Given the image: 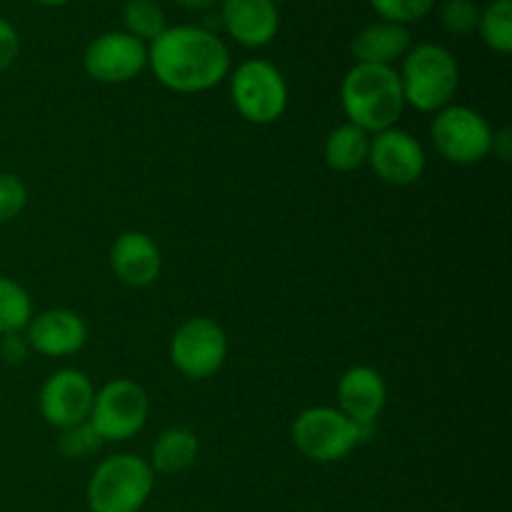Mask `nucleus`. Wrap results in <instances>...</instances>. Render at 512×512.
<instances>
[{
  "label": "nucleus",
  "instance_id": "nucleus-7",
  "mask_svg": "<svg viewBox=\"0 0 512 512\" xmlns=\"http://www.w3.org/2000/svg\"><path fill=\"white\" fill-rule=\"evenodd\" d=\"M148 413V393L133 380L120 378L95 393L88 423L98 430L103 443H123L143 430Z\"/></svg>",
  "mask_w": 512,
  "mask_h": 512
},
{
  "label": "nucleus",
  "instance_id": "nucleus-27",
  "mask_svg": "<svg viewBox=\"0 0 512 512\" xmlns=\"http://www.w3.org/2000/svg\"><path fill=\"white\" fill-rule=\"evenodd\" d=\"M20 53V35L10 20L0 15V70H8Z\"/></svg>",
  "mask_w": 512,
  "mask_h": 512
},
{
  "label": "nucleus",
  "instance_id": "nucleus-5",
  "mask_svg": "<svg viewBox=\"0 0 512 512\" xmlns=\"http://www.w3.org/2000/svg\"><path fill=\"white\" fill-rule=\"evenodd\" d=\"M230 98L248 123L268 125L275 123L288 108V83L268 60H245L233 70Z\"/></svg>",
  "mask_w": 512,
  "mask_h": 512
},
{
  "label": "nucleus",
  "instance_id": "nucleus-1",
  "mask_svg": "<svg viewBox=\"0 0 512 512\" xmlns=\"http://www.w3.org/2000/svg\"><path fill=\"white\" fill-rule=\"evenodd\" d=\"M148 65L168 90L203 93L228 78L230 50L210 28L173 25L150 43Z\"/></svg>",
  "mask_w": 512,
  "mask_h": 512
},
{
  "label": "nucleus",
  "instance_id": "nucleus-31",
  "mask_svg": "<svg viewBox=\"0 0 512 512\" xmlns=\"http://www.w3.org/2000/svg\"><path fill=\"white\" fill-rule=\"evenodd\" d=\"M35 3H40V5H48V8H60V5L70 3V0H35Z\"/></svg>",
  "mask_w": 512,
  "mask_h": 512
},
{
  "label": "nucleus",
  "instance_id": "nucleus-28",
  "mask_svg": "<svg viewBox=\"0 0 512 512\" xmlns=\"http://www.w3.org/2000/svg\"><path fill=\"white\" fill-rule=\"evenodd\" d=\"M28 340L20 338L18 333L3 335V343H0V355L5 358V363L20 365L25 358H28Z\"/></svg>",
  "mask_w": 512,
  "mask_h": 512
},
{
  "label": "nucleus",
  "instance_id": "nucleus-8",
  "mask_svg": "<svg viewBox=\"0 0 512 512\" xmlns=\"http://www.w3.org/2000/svg\"><path fill=\"white\" fill-rule=\"evenodd\" d=\"M293 443L313 463L343 460L358 443V425L345 418L340 410L308 408L295 418Z\"/></svg>",
  "mask_w": 512,
  "mask_h": 512
},
{
  "label": "nucleus",
  "instance_id": "nucleus-2",
  "mask_svg": "<svg viewBox=\"0 0 512 512\" xmlns=\"http://www.w3.org/2000/svg\"><path fill=\"white\" fill-rule=\"evenodd\" d=\"M340 103L348 123L365 133L395 128L405 110L398 70L393 65L355 63L340 85Z\"/></svg>",
  "mask_w": 512,
  "mask_h": 512
},
{
  "label": "nucleus",
  "instance_id": "nucleus-19",
  "mask_svg": "<svg viewBox=\"0 0 512 512\" xmlns=\"http://www.w3.org/2000/svg\"><path fill=\"white\" fill-rule=\"evenodd\" d=\"M368 150L370 133L353 123H343L328 135L323 155L328 168L338 170V173H353L368 163Z\"/></svg>",
  "mask_w": 512,
  "mask_h": 512
},
{
  "label": "nucleus",
  "instance_id": "nucleus-23",
  "mask_svg": "<svg viewBox=\"0 0 512 512\" xmlns=\"http://www.w3.org/2000/svg\"><path fill=\"white\" fill-rule=\"evenodd\" d=\"M480 8L475 0H445L440 8V23L453 35H470L478 30Z\"/></svg>",
  "mask_w": 512,
  "mask_h": 512
},
{
  "label": "nucleus",
  "instance_id": "nucleus-26",
  "mask_svg": "<svg viewBox=\"0 0 512 512\" xmlns=\"http://www.w3.org/2000/svg\"><path fill=\"white\" fill-rule=\"evenodd\" d=\"M25 203H28V190L23 180L13 173H0V225L18 218Z\"/></svg>",
  "mask_w": 512,
  "mask_h": 512
},
{
  "label": "nucleus",
  "instance_id": "nucleus-17",
  "mask_svg": "<svg viewBox=\"0 0 512 512\" xmlns=\"http://www.w3.org/2000/svg\"><path fill=\"white\" fill-rule=\"evenodd\" d=\"M413 38L405 25L388 23V20H378L360 30L350 43L353 58L365 65H393L395 60H403L408 53Z\"/></svg>",
  "mask_w": 512,
  "mask_h": 512
},
{
  "label": "nucleus",
  "instance_id": "nucleus-24",
  "mask_svg": "<svg viewBox=\"0 0 512 512\" xmlns=\"http://www.w3.org/2000/svg\"><path fill=\"white\" fill-rule=\"evenodd\" d=\"M370 5L388 23L408 25L423 20L433 10L435 0H370Z\"/></svg>",
  "mask_w": 512,
  "mask_h": 512
},
{
  "label": "nucleus",
  "instance_id": "nucleus-9",
  "mask_svg": "<svg viewBox=\"0 0 512 512\" xmlns=\"http://www.w3.org/2000/svg\"><path fill=\"white\" fill-rule=\"evenodd\" d=\"M228 355V338L210 318H190L175 330L170 360L190 380H205L218 373Z\"/></svg>",
  "mask_w": 512,
  "mask_h": 512
},
{
  "label": "nucleus",
  "instance_id": "nucleus-13",
  "mask_svg": "<svg viewBox=\"0 0 512 512\" xmlns=\"http://www.w3.org/2000/svg\"><path fill=\"white\" fill-rule=\"evenodd\" d=\"M28 348L45 358H65V355L78 353L88 340V325L78 313L65 308L45 310L35 315L28 323Z\"/></svg>",
  "mask_w": 512,
  "mask_h": 512
},
{
  "label": "nucleus",
  "instance_id": "nucleus-29",
  "mask_svg": "<svg viewBox=\"0 0 512 512\" xmlns=\"http://www.w3.org/2000/svg\"><path fill=\"white\" fill-rule=\"evenodd\" d=\"M510 145H512L510 130L508 128L498 130V133H493V148H490V155H495V158H500V160H508Z\"/></svg>",
  "mask_w": 512,
  "mask_h": 512
},
{
  "label": "nucleus",
  "instance_id": "nucleus-3",
  "mask_svg": "<svg viewBox=\"0 0 512 512\" xmlns=\"http://www.w3.org/2000/svg\"><path fill=\"white\" fill-rule=\"evenodd\" d=\"M405 105L420 113H438L448 108L460 85V68L455 55L445 45L418 43L410 45L398 70Z\"/></svg>",
  "mask_w": 512,
  "mask_h": 512
},
{
  "label": "nucleus",
  "instance_id": "nucleus-21",
  "mask_svg": "<svg viewBox=\"0 0 512 512\" xmlns=\"http://www.w3.org/2000/svg\"><path fill=\"white\" fill-rule=\"evenodd\" d=\"M33 318V303L23 285L0 275V335H13L28 328Z\"/></svg>",
  "mask_w": 512,
  "mask_h": 512
},
{
  "label": "nucleus",
  "instance_id": "nucleus-11",
  "mask_svg": "<svg viewBox=\"0 0 512 512\" xmlns=\"http://www.w3.org/2000/svg\"><path fill=\"white\" fill-rule=\"evenodd\" d=\"M95 388L85 373L63 368L50 375L40 390V413L53 428H73L85 423L93 410Z\"/></svg>",
  "mask_w": 512,
  "mask_h": 512
},
{
  "label": "nucleus",
  "instance_id": "nucleus-15",
  "mask_svg": "<svg viewBox=\"0 0 512 512\" xmlns=\"http://www.w3.org/2000/svg\"><path fill=\"white\" fill-rule=\"evenodd\" d=\"M160 265V248L148 233L140 230H128L118 235L110 248V268L120 283L130 288H148L158 280Z\"/></svg>",
  "mask_w": 512,
  "mask_h": 512
},
{
  "label": "nucleus",
  "instance_id": "nucleus-10",
  "mask_svg": "<svg viewBox=\"0 0 512 512\" xmlns=\"http://www.w3.org/2000/svg\"><path fill=\"white\" fill-rule=\"evenodd\" d=\"M83 68L98 83H128L148 68V45L125 30L103 33L85 48Z\"/></svg>",
  "mask_w": 512,
  "mask_h": 512
},
{
  "label": "nucleus",
  "instance_id": "nucleus-14",
  "mask_svg": "<svg viewBox=\"0 0 512 512\" xmlns=\"http://www.w3.org/2000/svg\"><path fill=\"white\" fill-rule=\"evenodd\" d=\"M220 25L235 43L245 48H263L278 35V5L273 0H223Z\"/></svg>",
  "mask_w": 512,
  "mask_h": 512
},
{
  "label": "nucleus",
  "instance_id": "nucleus-12",
  "mask_svg": "<svg viewBox=\"0 0 512 512\" xmlns=\"http://www.w3.org/2000/svg\"><path fill=\"white\" fill-rule=\"evenodd\" d=\"M368 163L383 183L403 188L420 180L425 170V150L418 138L400 128L380 130L370 138Z\"/></svg>",
  "mask_w": 512,
  "mask_h": 512
},
{
  "label": "nucleus",
  "instance_id": "nucleus-4",
  "mask_svg": "<svg viewBox=\"0 0 512 512\" xmlns=\"http://www.w3.org/2000/svg\"><path fill=\"white\" fill-rule=\"evenodd\" d=\"M153 475L150 463L140 455L120 453L103 460L85 490L90 512H140L153 493Z\"/></svg>",
  "mask_w": 512,
  "mask_h": 512
},
{
  "label": "nucleus",
  "instance_id": "nucleus-25",
  "mask_svg": "<svg viewBox=\"0 0 512 512\" xmlns=\"http://www.w3.org/2000/svg\"><path fill=\"white\" fill-rule=\"evenodd\" d=\"M100 445H103V438H100L98 430L88 420L80 425H73V428H65L58 440V450L65 458H85L90 453H98Z\"/></svg>",
  "mask_w": 512,
  "mask_h": 512
},
{
  "label": "nucleus",
  "instance_id": "nucleus-6",
  "mask_svg": "<svg viewBox=\"0 0 512 512\" xmlns=\"http://www.w3.org/2000/svg\"><path fill=\"white\" fill-rule=\"evenodd\" d=\"M430 135L438 153L455 165L480 163L493 148V128L478 110L468 105H448L438 110L430 125Z\"/></svg>",
  "mask_w": 512,
  "mask_h": 512
},
{
  "label": "nucleus",
  "instance_id": "nucleus-20",
  "mask_svg": "<svg viewBox=\"0 0 512 512\" xmlns=\"http://www.w3.org/2000/svg\"><path fill=\"white\" fill-rule=\"evenodd\" d=\"M478 33L490 50L500 55L512 53V0H493L480 10Z\"/></svg>",
  "mask_w": 512,
  "mask_h": 512
},
{
  "label": "nucleus",
  "instance_id": "nucleus-30",
  "mask_svg": "<svg viewBox=\"0 0 512 512\" xmlns=\"http://www.w3.org/2000/svg\"><path fill=\"white\" fill-rule=\"evenodd\" d=\"M175 3L183 5V8L188 10H210L218 0H175Z\"/></svg>",
  "mask_w": 512,
  "mask_h": 512
},
{
  "label": "nucleus",
  "instance_id": "nucleus-18",
  "mask_svg": "<svg viewBox=\"0 0 512 512\" xmlns=\"http://www.w3.org/2000/svg\"><path fill=\"white\" fill-rule=\"evenodd\" d=\"M198 458V438L188 428H168L158 435L150 455V468L160 475L185 473Z\"/></svg>",
  "mask_w": 512,
  "mask_h": 512
},
{
  "label": "nucleus",
  "instance_id": "nucleus-22",
  "mask_svg": "<svg viewBox=\"0 0 512 512\" xmlns=\"http://www.w3.org/2000/svg\"><path fill=\"white\" fill-rule=\"evenodd\" d=\"M123 23L125 33L143 40V43H153L168 30L163 8L155 0H128L123 8Z\"/></svg>",
  "mask_w": 512,
  "mask_h": 512
},
{
  "label": "nucleus",
  "instance_id": "nucleus-16",
  "mask_svg": "<svg viewBox=\"0 0 512 512\" xmlns=\"http://www.w3.org/2000/svg\"><path fill=\"white\" fill-rule=\"evenodd\" d=\"M388 400L383 375L370 365H353L338 383L340 413L355 425H368L380 418Z\"/></svg>",
  "mask_w": 512,
  "mask_h": 512
}]
</instances>
